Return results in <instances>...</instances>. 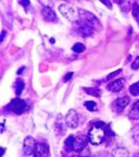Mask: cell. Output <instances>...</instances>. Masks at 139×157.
<instances>
[{"label":"cell","mask_w":139,"mask_h":157,"mask_svg":"<svg viewBox=\"0 0 139 157\" xmlns=\"http://www.w3.org/2000/svg\"><path fill=\"white\" fill-rule=\"evenodd\" d=\"M88 138H89V143L93 146H98L103 144L106 139L105 125L100 121L93 124L88 133Z\"/></svg>","instance_id":"cell-1"},{"label":"cell","mask_w":139,"mask_h":157,"mask_svg":"<svg viewBox=\"0 0 139 157\" xmlns=\"http://www.w3.org/2000/svg\"><path fill=\"white\" fill-rule=\"evenodd\" d=\"M59 11L63 16L70 22H77L80 20V13L79 10L72 6L71 4L63 3L59 6Z\"/></svg>","instance_id":"cell-2"},{"label":"cell","mask_w":139,"mask_h":157,"mask_svg":"<svg viewBox=\"0 0 139 157\" xmlns=\"http://www.w3.org/2000/svg\"><path fill=\"white\" fill-rule=\"evenodd\" d=\"M6 109L9 111H12V112L15 113V114L20 115V114H22V113H24L25 111L28 109V105H27V103L25 102V101L17 98H14V100L9 104V106L6 107Z\"/></svg>","instance_id":"cell-3"},{"label":"cell","mask_w":139,"mask_h":157,"mask_svg":"<svg viewBox=\"0 0 139 157\" xmlns=\"http://www.w3.org/2000/svg\"><path fill=\"white\" fill-rule=\"evenodd\" d=\"M79 13H80V20H83V21H86L87 23L91 24L95 29L100 26L98 19L92 14V13L84 11V10H81V9H79Z\"/></svg>","instance_id":"cell-4"},{"label":"cell","mask_w":139,"mask_h":157,"mask_svg":"<svg viewBox=\"0 0 139 157\" xmlns=\"http://www.w3.org/2000/svg\"><path fill=\"white\" fill-rule=\"evenodd\" d=\"M130 104V98L128 97H123V98H119L117 100H115L114 102L111 105V109L114 113H121L125 108Z\"/></svg>","instance_id":"cell-5"},{"label":"cell","mask_w":139,"mask_h":157,"mask_svg":"<svg viewBox=\"0 0 139 157\" xmlns=\"http://www.w3.org/2000/svg\"><path fill=\"white\" fill-rule=\"evenodd\" d=\"M65 125L71 129L77 128V126H79V115H77V111L73 110V109H70L68 111L66 116H65Z\"/></svg>","instance_id":"cell-6"},{"label":"cell","mask_w":139,"mask_h":157,"mask_svg":"<svg viewBox=\"0 0 139 157\" xmlns=\"http://www.w3.org/2000/svg\"><path fill=\"white\" fill-rule=\"evenodd\" d=\"M77 32H79V34L81 36L89 37L94 33V29H95L94 27L91 24L87 23V22L83 21V20H79V21L77 22Z\"/></svg>","instance_id":"cell-7"},{"label":"cell","mask_w":139,"mask_h":157,"mask_svg":"<svg viewBox=\"0 0 139 157\" xmlns=\"http://www.w3.org/2000/svg\"><path fill=\"white\" fill-rule=\"evenodd\" d=\"M36 140L32 137V136H27L24 140V145H23V153L24 155L28 156V155H32L34 154L35 152V149H36Z\"/></svg>","instance_id":"cell-8"},{"label":"cell","mask_w":139,"mask_h":157,"mask_svg":"<svg viewBox=\"0 0 139 157\" xmlns=\"http://www.w3.org/2000/svg\"><path fill=\"white\" fill-rule=\"evenodd\" d=\"M89 141V138L85 135H79L74 138V151L82 152L85 148H87V144Z\"/></svg>","instance_id":"cell-9"},{"label":"cell","mask_w":139,"mask_h":157,"mask_svg":"<svg viewBox=\"0 0 139 157\" xmlns=\"http://www.w3.org/2000/svg\"><path fill=\"white\" fill-rule=\"evenodd\" d=\"M49 155V148L48 145L45 143L37 144L36 149L34 152V157H48Z\"/></svg>","instance_id":"cell-10"},{"label":"cell","mask_w":139,"mask_h":157,"mask_svg":"<svg viewBox=\"0 0 139 157\" xmlns=\"http://www.w3.org/2000/svg\"><path fill=\"white\" fill-rule=\"evenodd\" d=\"M126 84L125 78H116L113 82L109 83L107 85V89L109 91H112V92H118L123 88V86Z\"/></svg>","instance_id":"cell-11"},{"label":"cell","mask_w":139,"mask_h":157,"mask_svg":"<svg viewBox=\"0 0 139 157\" xmlns=\"http://www.w3.org/2000/svg\"><path fill=\"white\" fill-rule=\"evenodd\" d=\"M42 17L45 21L47 22H54V21H57V15L54 12V10L50 9L49 6H44L42 9Z\"/></svg>","instance_id":"cell-12"},{"label":"cell","mask_w":139,"mask_h":157,"mask_svg":"<svg viewBox=\"0 0 139 157\" xmlns=\"http://www.w3.org/2000/svg\"><path fill=\"white\" fill-rule=\"evenodd\" d=\"M113 157H129V150L125 147H118L112 151Z\"/></svg>","instance_id":"cell-13"},{"label":"cell","mask_w":139,"mask_h":157,"mask_svg":"<svg viewBox=\"0 0 139 157\" xmlns=\"http://www.w3.org/2000/svg\"><path fill=\"white\" fill-rule=\"evenodd\" d=\"M129 117L131 120H139V101H137L133 105L130 113H129Z\"/></svg>","instance_id":"cell-14"},{"label":"cell","mask_w":139,"mask_h":157,"mask_svg":"<svg viewBox=\"0 0 139 157\" xmlns=\"http://www.w3.org/2000/svg\"><path fill=\"white\" fill-rule=\"evenodd\" d=\"M74 136L69 135L68 138L65 140V150L67 152H71L74 150Z\"/></svg>","instance_id":"cell-15"},{"label":"cell","mask_w":139,"mask_h":157,"mask_svg":"<svg viewBox=\"0 0 139 157\" xmlns=\"http://www.w3.org/2000/svg\"><path fill=\"white\" fill-rule=\"evenodd\" d=\"M84 91L86 93H88L89 95H92V97L95 98H100V94H102V91L98 88H89V87H86L84 88Z\"/></svg>","instance_id":"cell-16"},{"label":"cell","mask_w":139,"mask_h":157,"mask_svg":"<svg viewBox=\"0 0 139 157\" xmlns=\"http://www.w3.org/2000/svg\"><path fill=\"white\" fill-rule=\"evenodd\" d=\"M129 91H130V93L134 97H138L139 95V82L137 83H134L130 86V88H129Z\"/></svg>","instance_id":"cell-17"},{"label":"cell","mask_w":139,"mask_h":157,"mask_svg":"<svg viewBox=\"0 0 139 157\" xmlns=\"http://www.w3.org/2000/svg\"><path fill=\"white\" fill-rule=\"evenodd\" d=\"M24 87H25L24 82L21 80V78H18L17 82H16V93H17V95L21 94L22 91H23V89H24Z\"/></svg>","instance_id":"cell-18"},{"label":"cell","mask_w":139,"mask_h":157,"mask_svg":"<svg viewBox=\"0 0 139 157\" xmlns=\"http://www.w3.org/2000/svg\"><path fill=\"white\" fill-rule=\"evenodd\" d=\"M132 137L136 144H139V125L134 126L132 129Z\"/></svg>","instance_id":"cell-19"},{"label":"cell","mask_w":139,"mask_h":157,"mask_svg":"<svg viewBox=\"0 0 139 157\" xmlns=\"http://www.w3.org/2000/svg\"><path fill=\"white\" fill-rule=\"evenodd\" d=\"M86 49L85 45L83 44V43H75L74 45L72 46V50L74 52H77V54H80V52H83L84 50Z\"/></svg>","instance_id":"cell-20"},{"label":"cell","mask_w":139,"mask_h":157,"mask_svg":"<svg viewBox=\"0 0 139 157\" xmlns=\"http://www.w3.org/2000/svg\"><path fill=\"white\" fill-rule=\"evenodd\" d=\"M85 107L88 109L89 111H96L97 110V105L95 102H92V101H87L85 103Z\"/></svg>","instance_id":"cell-21"},{"label":"cell","mask_w":139,"mask_h":157,"mask_svg":"<svg viewBox=\"0 0 139 157\" xmlns=\"http://www.w3.org/2000/svg\"><path fill=\"white\" fill-rule=\"evenodd\" d=\"M133 17L136 19V21H137L139 25V6L137 3L133 4Z\"/></svg>","instance_id":"cell-22"},{"label":"cell","mask_w":139,"mask_h":157,"mask_svg":"<svg viewBox=\"0 0 139 157\" xmlns=\"http://www.w3.org/2000/svg\"><path fill=\"white\" fill-rule=\"evenodd\" d=\"M121 71H122V70H121V69H117V70H115L114 72L110 73V75H108V77H107V80H108V81H109V80H112L113 78H115L116 75H119V73H120Z\"/></svg>","instance_id":"cell-23"},{"label":"cell","mask_w":139,"mask_h":157,"mask_svg":"<svg viewBox=\"0 0 139 157\" xmlns=\"http://www.w3.org/2000/svg\"><path fill=\"white\" fill-rule=\"evenodd\" d=\"M132 69L134 70L139 69V57H136V59L134 60V62L132 63Z\"/></svg>","instance_id":"cell-24"},{"label":"cell","mask_w":139,"mask_h":157,"mask_svg":"<svg viewBox=\"0 0 139 157\" xmlns=\"http://www.w3.org/2000/svg\"><path fill=\"white\" fill-rule=\"evenodd\" d=\"M72 77H73V72H69L65 75L64 78H63V81H64V82H68V81H70V78H71Z\"/></svg>","instance_id":"cell-25"},{"label":"cell","mask_w":139,"mask_h":157,"mask_svg":"<svg viewBox=\"0 0 139 157\" xmlns=\"http://www.w3.org/2000/svg\"><path fill=\"white\" fill-rule=\"evenodd\" d=\"M102 3H105L106 6H108L109 9H112V6H111V2L110 1H106V0H102Z\"/></svg>","instance_id":"cell-26"},{"label":"cell","mask_w":139,"mask_h":157,"mask_svg":"<svg viewBox=\"0 0 139 157\" xmlns=\"http://www.w3.org/2000/svg\"><path fill=\"white\" fill-rule=\"evenodd\" d=\"M6 30H2V33H1V39H0V41H1V42L4 40V37H6Z\"/></svg>","instance_id":"cell-27"},{"label":"cell","mask_w":139,"mask_h":157,"mask_svg":"<svg viewBox=\"0 0 139 157\" xmlns=\"http://www.w3.org/2000/svg\"><path fill=\"white\" fill-rule=\"evenodd\" d=\"M24 69H25V67H24V66H22V67L18 70V71H17V73H18V75H21V73L23 72V70H24Z\"/></svg>","instance_id":"cell-28"},{"label":"cell","mask_w":139,"mask_h":157,"mask_svg":"<svg viewBox=\"0 0 139 157\" xmlns=\"http://www.w3.org/2000/svg\"><path fill=\"white\" fill-rule=\"evenodd\" d=\"M20 3H23L22 6H28L29 1H20Z\"/></svg>","instance_id":"cell-29"}]
</instances>
